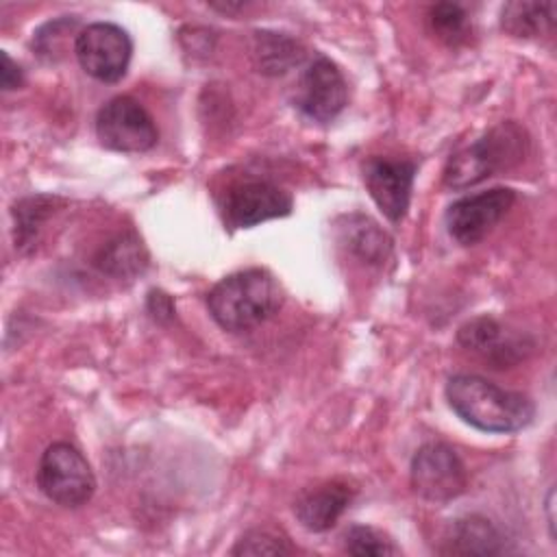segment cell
I'll return each instance as SVG.
<instances>
[{
	"mask_svg": "<svg viewBox=\"0 0 557 557\" xmlns=\"http://www.w3.org/2000/svg\"><path fill=\"white\" fill-rule=\"evenodd\" d=\"M446 400L466 424L485 433L520 431L535 416L529 396L503 389L476 374L450 376L446 383Z\"/></svg>",
	"mask_w": 557,
	"mask_h": 557,
	"instance_id": "1",
	"label": "cell"
},
{
	"mask_svg": "<svg viewBox=\"0 0 557 557\" xmlns=\"http://www.w3.org/2000/svg\"><path fill=\"white\" fill-rule=\"evenodd\" d=\"M283 305L276 278L261 268L233 272L207 294L211 318L231 333L250 331L270 320Z\"/></svg>",
	"mask_w": 557,
	"mask_h": 557,
	"instance_id": "2",
	"label": "cell"
},
{
	"mask_svg": "<svg viewBox=\"0 0 557 557\" xmlns=\"http://www.w3.org/2000/svg\"><path fill=\"white\" fill-rule=\"evenodd\" d=\"M527 150L529 137L524 128L516 122H500L448 159L444 183L453 189H466L518 165Z\"/></svg>",
	"mask_w": 557,
	"mask_h": 557,
	"instance_id": "3",
	"label": "cell"
},
{
	"mask_svg": "<svg viewBox=\"0 0 557 557\" xmlns=\"http://www.w3.org/2000/svg\"><path fill=\"white\" fill-rule=\"evenodd\" d=\"M37 485L52 503L76 509L94 496L96 476L89 461L76 446L54 442L39 459Z\"/></svg>",
	"mask_w": 557,
	"mask_h": 557,
	"instance_id": "4",
	"label": "cell"
},
{
	"mask_svg": "<svg viewBox=\"0 0 557 557\" xmlns=\"http://www.w3.org/2000/svg\"><path fill=\"white\" fill-rule=\"evenodd\" d=\"M74 54L81 67L96 81L117 83L124 78L131 57V35L113 22H94L78 30L74 39Z\"/></svg>",
	"mask_w": 557,
	"mask_h": 557,
	"instance_id": "5",
	"label": "cell"
},
{
	"mask_svg": "<svg viewBox=\"0 0 557 557\" xmlns=\"http://www.w3.org/2000/svg\"><path fill=\"white\" fill-rule=\"evenodd\" d=\"M411 487L429 503H448L468 485V470L453 446L429 442L411 459Z\"/></svg>",
	"mask_w": 557,
	"mask_h": 557,
	"instance_id": "6",
	"label": "cell"
},
{
	"mask_svg": "<svg viewBox=\"0 0 557 557\" xmlns=\"http://www.w3.org/2000/svg\"><path fill=\"white\" fill-rule=\"evenodd\" d=\"M96 135L102 146L117 152H146L159 131L152 115L131 96H115L96 115Z\"/></svg>",
	"mask_w": 557,
	"mask_h": 557,
	"instance_id": "7",
	"label": "cell"
},
{
	"mask_svg": "<svg viewBox=\"0 0 557 557\" xmlns=\"http://www.w3.org/2000/svg\"><path fill=\"white\" fill-rule=\"evenodd\" d=\"M292 207V196L278 185L261 178H244L226 189L222 215L233 228H250L265 220L289 215Z\"/></svg>",
	"mask_w": 557,
	"mask_h": 557,
	"instance_id": "8",
	"label": "cell"
},
{
	"mask_svg": "<svg viewBox=\"0 0 557 557\" xmlns=\"http://www.w3.org/2000/svg\"><path fill=\"white\" fill-rule=\"evenodd\" d=\"M516 191L509 187H494L455 200L446 211V231L461 246L481 242L511 209Z\"/></svg>",
	"mask_w": 557,
	"mask_h": 557,
	"instance_id": "9",
	"label": "cell"
},
{
	"mask_svg": "<svg viewBox=\"0 0 557 557\" xmlns=\"http://www.w3.org/2000/svg\"><path fill=\"white\" fill-rule=\"evenodd\" d=\"M294 102L309 120L331 122L337 117L348 102V85L342 70L329 57H315L296 85Z\"/></svg>",
	"mask_w": 557,
	"mask_h": 557,
	"instance_id": "10",
	"label": "cell"
},
{
	"mask_svg": "<svg viewBox=\"0 0 557 557\" xmlns=\"http://www.w3.org/2000/svg\"><path fill=\"white\" fill-rule=\"evenodd\" d=\"M363 183L389 222H400L409 209L416 163L407 159L370 157L361 165Z\"/></svg>",
	"mask_w": 557,
	"mask_h": 557,
	"instance_id": "11",
	"label": "cell"
},
{
	"mask_svg": "<svg viewBox=\"0 0 557 557\" xmlns=\"http://www.w3.org/2000/svg\"><path fill=\"white\" fill-rule=\"evenodd\" d=\"M457 339L463 348L492 361L496 368H507L524 357L527 344L516 335H507L500 322L490 315L474 318L459 326Z\"/></svg>",
	"mask_w": 557,
	"mask_h": 557,
	"instance_id": "12",
	"label": "cell"
},
{
	"mask_svg": "<svg viewBox=\"0 0 557 557\" xmlns=\"http://www.w3.org/2000/svg\"><path fill=\"white\" fill-rule=\"evenodd\" d=\"M352 500V487L344 481H324L307 487L294 500V513L309 531H329Z\"/></svg>",
	"mask_w": 557,
	"mask_h": 557,
	"instance_id": "13",
	"label": "cell"
},
{
	"mask_svg": "<svg viewBox=\"0 0 557 557\" xmlns=\"http://www.w3.org/2000/svg\"><path fill=\"white\" fill-rule=\"evenodd\" d=\"M440 550L446 555H500L507 550V546L494 522L472 513L457 518L448 527L444 546Z\"/></svg>",
	"mask_w": 557,
	"mask_h": 557,
	"instance_id": "14",
	"label": "cell"
},
{
	"mask_svg": "<svg viewBox=\"0 0 557 557\" xmlns=\"http://www.w3.org/2000/svg\"><path fill=\"white\" fill-rule=\"evenodd\" d=\"M252 57L261 74L278 76L305 59V48L283 33L259 30L255 33Z\"/></svg>",
	"mask_w": 557,
	"mask_h": 557,
	"instance_id": "15",
	"label": "cell"
},
{
	"mask_svg": "<svg viewBox=\"0 0 557 557\" xmlns=\"http://www.w3.org/2000/svg\"><path fill=\"white\" fill-rule=\"evenodd\" d=\"M555 2H507L500 11V26L513 37H537L555 24Z\"/></svg>",
	"mask_w": 557,
	"mask_h": 557,
	"instance_id": "16",
	"label": "cell"
},
{
	"mask_svg": "<svg viewBox=\"0 0 557 557\" xmlns=\"http://www.w3.org/2000/svg\"><path fill=\"white\" fill-rule=\"evenodd\" d=\"M146 263V250L135 235H117L96 257V265L102 272L124 278L144 272Z\"/></svg>",
	"mask_w": 557,
	"mask_h": 557,
	"instance_id": "17",
	"label": "cell"
},
{
	"mask_svg": "<svg viewBox=\"0 0 557 557\" xmlns=\"http://www.w3.org/2000/svg\"><path fill=\"white\" fill-rule=\"evenodd\" d=\"M348 248L366 261H383L389 255L392 242L389 237L363 215H350L346 226Z\"/></svg>",
	"mask_w": 557,
	"mask_h": 557,
	"instance_id": "18",
	"label": "cell"
},
{
	"mask_svg": "<svg viewBox=\"0 0 557 557\" xmlns=\"http://www.w3.org/2000/svg\"><path fill=\"white\" fill-rule=\"evenodd\" d=\"M433 33L448 46H459L470 35V17L457 2H437L429 9Z\"/></svg>",
	"mask_w": 557,
	"mask_h": 557,
	"instance_id": "19",
	"label": "cell"
},
{
	"mask_svg": "<svg viewBox=\"0 0 557 557\" xmlns=\"http://www.w3.org/2000/svg\"><path fill=\"white\" fill-rule=\"evenodd\" d=\"M57 198L50 196H33L24 198L15 205V244L20 248L28 246L37 235L44 220L52 213Z\"/></svg>",
	"mask_w": 557,
	"mask_h": 557,
	"instance_id": "20",
	"label": "cell"
},
{
	"mask_svg": "<svg viewBox=\"0 0 557 557\" xmlns=\"http://www.w3.org/2000/svg\"><path fill=\"white\" fill-rule=\"evenodd\" d=\"M344 550L348 555L357 557H387V555H400V548L379 529L366 527V524H352L344 533Z\"/></svg>",
	"mask_w": 557,
	"mask_h": 557,
	"instance_id": "21",
	"label": "cell"
},
{
	"mask_svg": "<svg viewBox=\"0 0 557 557\" xmlns=\"http://www.w3.org/2000/svg\"><path fill=\"white\" fill-rule=\"evenodd\" d=\"M78 22L76 17H59L48 24H44L35 37H33V50L44 61H57L65 48V41L70 35H74ZM78 35V33H76ZM74 35V37H76Z\"/></svg>",
	"mask_w": 557,
	"mask_h": 557,
	"instance_id": "22",
	"label": "cell"
},
{
	"mask_svg": "<svg viewBox=\"0 0 557 557\" xmlns=\"http://www.w3.org/2000/svg\"><path fill=\"white\" fill-rule=\"evenodd\" d=\"M296 548L272 529H250L233 546V555H289Z\"/></svg>",
	"mask_w": 557,
	"mask_h": 557,
	"instance_id": "23",
	"label": "cell"
},
{
	"mask_svg": "<svg viewBox=\"0 0 557 557\" xmlns=\"http://www.w3.org/2000/svg\"><path fill=\"white\" fill-rule=\"evenodd\" d=\"M0 81H2V89L4 91H11V89H17L22 87L24 83V74H22V67L7 54L2 52V70H0Z\"/></svg>",
	"mask_w": 557,
	"mask_h": 557,
	"instance_id": "24",
	"label": "cell"
},
{
	"mask_svg": "<svg viewBox=\"0 0 557 557\" xmlns=\"http://www.w3.org/2000/svg\"><path fill=\"white\" fill-rule=\"evenodd\" d=\"M148 309H150V313L154 315V318H170L172 313H174V309H172V300L163 294V292H150V298H148Z\"/></svg>",
	"mask_w": 557,
	"mask_h": 557,
	"instance_id": "25",
	"label": "cell"
},
{
	"mask_svg": "<svg viewBox=\"0 0 557 557\" xmlns=\"http://www.w3.org/2000/svg\"><path fill=\"white\" fill-rule=\"evenodd\" d=\"M546 505H548V511H550V505H553V490H550V494H548V503H546ZM548 524H550V535L555 537V529H553V527H555V522H553V513L548 516Z\"/></svg>",
	"mask_w": 557,
	"mask_h": 557,
	"instance_id": "26",
	"label": "cell"
}]
</instances>
